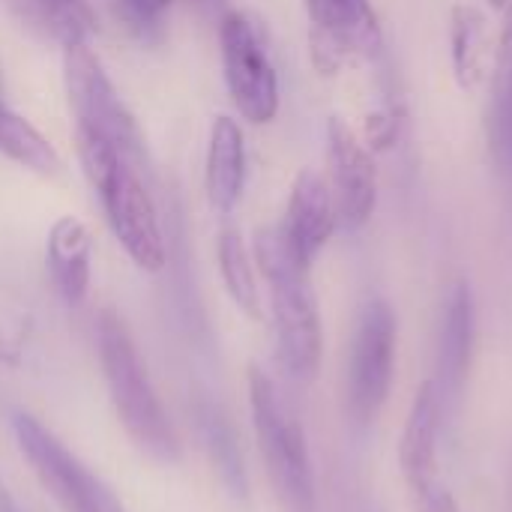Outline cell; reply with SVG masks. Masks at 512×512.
Listing matches in <instances>:
<instances>
[{
    "mask_svg": "<svg viewBox=\"0 0 512 512\" xmlns=\"http://www.w3.org/2000/svg\"><path fill=\"white\" fill-rule=\"evenodd\" d=\"M255 261L270 288L279 366L288 378L306 384L318 375L321 351H324L321 312L309 282V267L291 255L279 228L258 231Z\"/></svg>",
    "mask_w": 512,
    "mask_h": 512,
    "instance_id": "obj_1",
    "label": "cell"
},
{
    "mask_svg": "<svg viewBox=\"0 0 512 512\" xmlns=\"http://www.w3.org/2000/svg\"><path fill=\"white\" fill-rule=\"evenodd\" d=\"M78 159L81 168L96 189L105 219L126 249V255L141 270H162L165 267V240L159 228V216L153 207V198L141 180V165L126 159L120 150L105 144L102 138H93L87 132L75 129Z\"/></svg>",
    "mask_w": 512,
    "mask_h": 512,
    "instance_id": "obj_2",
    "label": "cell"
},
{
    "mask_svg": "<svg viewBox=\"0 0 512 512\" xmlns=\"http://www.w3.org/2000/svg\"><path fill=\"white\" fill-rule=\"evenodd\" d=\"M96 351L114 411L123 429L129 432V438L153 459L177 462L180 459L177 432L162 408V399L147 375V366L123 318L111 309L99 312L96 318Z\"/></svg>",
    "mask_w": 512,
    "mask_h": 512,
    "instance_id": "obj_3",
    "label": "cell"
},
{
    "mask_svg": "<svg viewBox=\"0 0 512 512\" xmlns=\"http://www.w3.org/2000/svg\"><path fill=\"white\" fill-rule=\"evenodd\" d=\"M249 408L261 459L285 510L318 512L315 471L303 423L285 405L273 378L261 369H249Z\"/></svg>",
    "mask_w": 512,
    "mask_h": 512,
    "instance_id": "obj_4",
    "label": "cell"
},
{
    "mask_svg": "<svg viewBox=\"0 0 512 512\" xmlns=\"http://www.w3.org/2000/svg\"><path fill=\"white\" fill-rule=\"evenodd\" d=\"M12 438L42 489L66 512H126L114 489L33 414H12Z\"/></svg>",
    "mask_w": 512,
    "mask_h": 512,
    "instance_id": "obj_5",
    "label": "cell"
},
{
    "mask_svg": "<svg viewBox=\"0 0 512 512\" xmlns=\"http://www.w3.org/2000/svg\"><path fill=\"white\" fill-rule=\"evenodd\" d=\"M63 78L69 108L75 114V129L93 138H102L114 150H120L135 165H144V138L141 129L114 90L108 72L99 57L87 45H75L63 51Z\"/></svg>",
    "mask_w": 512,
    "mask_h": 512,
    "instance_id": "obj_6",
    "label": "cell"
},
{
    "mask_svg": "<svg viewBox=\"0 0 512 512\" xmlns=\"http://www.w3.org/2000/svg\"><path fill=\"white\" fill-rule=\"evenodd\" d=\"M396 366V315L384 300H369L360 312L351 363L348 411L357 426L369 429L387 408Z\"/></svg>",
    "mask_w": 512,
    "mask_h": 512,
    "instance_id": "obj_7",
    "label": "cell"
},
{
    "mask_svg": "<svg viewBox=\"0 0 512 512\" xmlns=\"http://www.w3.org/2000/svg\"><path fill=\"white\" fill-rule=\"evenodd\" d=\"M219 45L225 84L237 111L252 123H270L279 111V78L255 24L243 12H225Z\"/></svg>",
    "mask_w": 512,
    "mask_h": 512,
    "instance_id": "obj_8",
    "label": "cell"
},
{
    "mask_svg": "<svg viewBox=\"0 0 512 512\" xmlns=\"http://www.w3.org/2000/svg\"><path fill=\"white\" fill-rule=\"evenodd\" d=\"M312 24V57L321 72L348 60H378L384 30L372 0H306Z\"/></svg>",
    "mask_w": 512,
    "mask_h": 512,
    "instance_id": "obj_9",
    "label": "cell"
},
{
    "mask_svg": "<svg viewBox=\"0 0 512 512\" xmlns=\"http://www.w3.org/2000/svg\"><path fill=\"white\" fill-rule=\"evenodd\" d=\"M327 168H330V195L336 204V219L342 228L357 231L369 222L378 198V177L369 147L357 132L333 117L327 123Z\"/></svg>",
    "mask_w": 512,
    "mask_h": 512,
    "instance_id": "obj_10",
    "label": "cell"
},
{
    "mask_svg": "<svg viewBox=\"0 0 512 512\" xmlns=\"http://www.w3.org/2000/svg\"><path fill=\"white\" fill-rule=\"evenodd\" d=\"M474 345H477L474 294L468 282H456L447 294L441 336H438V369H435L438 375L432 378L447 414L456 411L465 396V384H468L471 363H474Z\"/></svg>",
    "mask_w": 512,
    "mask_h": 512,
    "instance_id": "obj_11",
    "label": "cell"
},
{
    "mask_svg": "<svg viewBox=\"0 0 512 512\" xmlns=\"http://www.w3.org/2000/svg\"><path fill=\"white\" fill-rule=\"evenodd\" d=\"M336 225H339V219H336V204H333L327 180L318 177L315 171H303L291 186L285 222L276 225L285 246L291 249V255L300 264H306L312 270L318 252L327 246Z\"/></svg>",
    "mask_w": 512,
    "mask_h": 512,
    "instance_id": "obj_12",
    "label": "cell"
},
{
    "mask_svg": "<svg viewBox=\"0 0 512 512\" xmlns=\"http://www.w3.org/2000/svg\"><path fill=\"white\" fill-rule=\"evenodd\" d=\"M444 417L447 411L435 381H423L414 393L399 441V468L411 495L438 480V444H441Z\"/></svg>",
    "mask_w": 512,
    "mask_h": 512,
    "instance_id": "obj_13",
    "label": "cell"
},
{
    "mask_svg": "<svg viewBox=\"0 0 512 512\" xmlns=\"http://www.w3.org/2000/svg\"><path fill=\"white\" fill-rule=\"evenodd\" d=\"M192 420H195L201 447H204L210 465L216 468L222 486L228 489V495L234 501H246L249 498V471H246L243 447H240L231 417L225 414V408L216 399H210L207 393H198L192 399Z\"/></svg>",
    "mask_w": 512,
    "mask_h": 512,
    "instance_id": "obj_14",
    "label": "cell"
},
{
    "mask_svg": "<svg viewBox=\"0 0 512 512\" xmlns=\"http://www.w3.org/2000/svg\"><path fill=\"white\" fill-rule=\"evenodd\" d=\"M90 231L72 219L63 216L51 225L48 234V246H45V261H48V273L51 282L57 288V294L69 303L78 306L87 297L90 288Z\"/></svg>",
    "mask_w": 512,
    "mask_h": 512,
    "instance_id": "obj_15",
    "label": "cell"
},
{
    "mask_svg": "<svg viewBox=\"0 0 512 512\" xmlns=\"http://www.w3.org/2000/svg\"><path fill=\"white\" fill-rule=\"evenodd\" d=\"M207 195L219 213H231L246 183V144L231 117H216L207 147Z\"/></svg>",
    "mask_w": 512,
    "mask_h": 512,
    "instance_id": "obj_16",
    "label": "cell"
},
{
    "mask_svg": "<svg viewBox=\"0 0 512 512\" xmlns=\"http://www.w3.org/2000/svg\"><path fill=\"white\" fill-rule=\"evenodd\" d=\"M6 9L36 36L57 42L63 51L87 45L96 30V15L87 0H3Z\"/></svg>",
    "mask_w": 512,
    "mask_h": 512,
    "instance_id": "obj_17",
    "label": "cell"
},
{
    "mask_svg": "<svg viewBox=\"0 0 512 512\" xmlns=\"http://www.w3.org/2000/svg\"><path fill=\"white\" fill-rule=\"evenodd\" d=\"M489 141L495 159L512 174V6L504 15L495 72H492V111H489Z\"/></svg>",
    "mask_w": 512,
    "mask_h": 512,
    "instance_id": "obj_18",
    "label": "cell"
},
{
    "mask_svg": "<svg viewBox=\"0 0 512 512\" xmlns=\"http://www.w3.org/2000/svg\"><path fill=\"white\" fill-rule=\"evenodd\" d=\"M453 42V69L465 90H477L486 78L489 45H486V18L477 6H456L450 21Z\"/></svg>",
    "mask_w": 512,
    "mask_h": 512,
    "instance_id": "obj_19",
    "label": "cell"
},
{
    "mask_svg": "<svg viewBox=\"0 0 512 512\" xmlns=\"http://www.w3.org/2000/svg\"><path fill=\"white\" fill-rule=\"evenodd\" d=\"M0 153L36 174H57L60 168V156L51 147V141L42 138L3 99H0Z\"/></svg>",
    "mask_w": 512,
    "mask_h": 512,
    "instance_id": "obj_20",
    "label": "cell"
},
{
    "mask_svg": "<svg viewBox=\"0 0 512 512\" xmlns=\"http://www.w3.org/2000/svg\"><path fill=\"white\" fill-rule=\"evenodd\" d=\"M219 270H222L225 288L234 297V303L249 318H261V294H258L252 258L246 252L243 237L237 231H231V228L222 231V237H219Z\"/></svg>",
    "mask_w": 512,
    "mask_h": 512,
    "instance_id": "obj_21",
    "label": "cell"
},
{
    "mask_svg": "<svg viewBox=\"0 0 512 512\" xmlns=\"http://www.w3.org/2000/svg\"><path fill=\"white\" fill-rule=\"evenodd\" d=\"M123 18L129 21V27H135L138 33H147L153 27H159L162 12L171 6V0H117Z\"/></svg>",
    "mask_w": 512,
    "mask_h": 512,
    "instance_id": "obj_22",
    "label": "cell"
},
{
    "mask_svg": "<svg viewBox=\"0 0 512 512\" xmlns=\"http://www.w3.org/2000/svg\"><path fill=\"white\" fill-rule=\"evenodd\" d=\"M411 498H414L417 512H462L459 510V504H456V498H453V492H450L441 480H435L432 486L414 492Z\"/></svg>",
    "mask_w": 512,
    "mask_h": 512,
    "instance_id": "obj_23",
    "label": "cell"
},
{
    "mask_svg": "<svg viewBox=\"0 0 512 512\" xmlns=\"http://www.w3.org/2000/svg\"><path fill=\"white\" fill-rule=\"evenodd\" d=\"M0 360H3V363H15V360H18V345H15L3 330H0Z\"/></svg>",
    "mask_w": 512,
    "mask_h": 512,
    "instance_id": "obj_24",
    "label": "cell"
},
{
    "mask_svg": "<svg viewBox=\"0 0 512 512\" xmlns=\"http://www.w3.org/2000/svg\"><path fill=\"white\" fill-rule=\"evenodd\" d=\"M207 15H219V21H222V15H225V6H228V0H195Z\"/></svg>",
    "mask_w": 512,
    "mask_h": 512,
    "instance_id": "obj_25",
    "label": "cell"
},
{
    "mask_svg": "<svg viewBox=\"0 0 512 512\" xmlns=\"http://www.w3.org/2000/svg\"><path fill=\"white\" fill-rule=\"evenodd\" d=\"M0 512H24L21 507H18V501L9 495V489L0 483Z\"/></svg>",
    "mask_w": 512,
    "mask_h": 512,
    "instance_id": "obj_26",
    "label": "cell"
},
{
    "mask_svg": "<svg viewBox=\"0 0 512 512\" xmlns=\"http://www.w3.org/2000/svg\"><path fill=\"white\" fill-rule=\"evenodd\" d=\"M495 6H504V3H510V0H492Z\"/></svg>",
    "mask_w": 512,
    "mask_h": 512,
    "instance_id": "obj_27",
    "label": "cell"
},
{
    "mask_svg": "<svg viewBox=\"0 0 512 512\" xmlns=\"http://www.w3.org/2000/svg\"><path fill=\"white\" fill-rule=\"evenodd\" d=\"M0 87H3V81H0Z\"/></svg>",
    "mask_w": 512,
    "mask_h": 512,
    "instance_id": "obj_28",
    "label": "cell"
}]
</instances>
